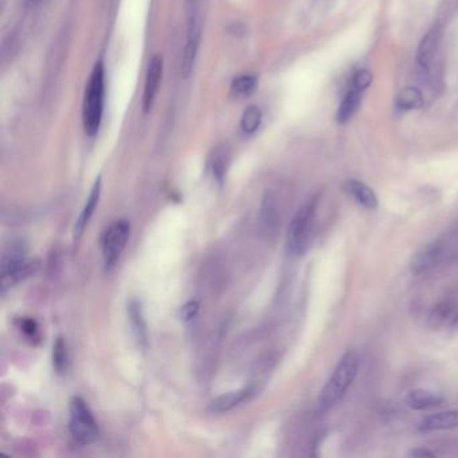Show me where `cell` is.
<instances>
[{"label": "cell", "mask_w": 458, "mask_h": 458, "mask_svg": "<svg viewBox=\"0 0 458 458\" xmlns=\"http://www.w3.org/2000/svg\"><path fill=\"white\" fill-rule=\"evenodd\" d=\"M262 121V112L258 106H249L243 112L241 117V128L245 133H255V130L261 125Z\"/></svg>", "instance_id": "d6986e66"}, {"label": "cell", "mask_w": 458, "mask_h": 458, "mask_svg": "<svg viewBox=\"0 0 458 458\" xmlns=\"http://www.w3.org/2000/svg\"><path fill=\"white\" fill-rule=\"evenodd\" d=\"M255 86H257L255 77L243 74L234 78L231 84V90L235 96H247L255 89Z\"/></svg>", "instance_id": "ffe728a7"}, {"label": "cell", "mask_w": 458, "mask_h": 458, "mask_svg": "<svg viewBox=\"0 0 458 458\" xmlns=\"http://www.w3.org/2000/svg\"><path fill=\"white\" fill-rule=\"evenodd\" d=\"M199 311V304L196 301H190L186 306H181V318L184 320H191L196 316Z\"/></svg>", "instance_id": "603a6c76"}, {"label": "cell", "mask_w": 458, "mask_h": 458, "mask_svg": "<svg viewBox=\"0 0 458 458\" xmlns=\"http://www.w3.org/2000/svg\"><path fill=\"white\" fill-rule=\"evenodd\" d=\"M396 106L403 111H415L423 106V94L418 88L408 86L396 96Z\"/></svg>", "instance_id": "e0dca14e"}, {"label": "cell", "mask_w": 458, "mask_h": 458, "mask_svg": "<svg viewBox=\"0 0 458 458\" xmlns=\"http://www.w3.org/2000/svg\"><path fill=\"white\" fill-rule=\"evenodd\" d=\"M360 357L355 351H348L339 360L331 378L323 387L318 396V411H328L343 399L352 383L357 379Z\"/></svg>", "instance_id": "6da1fadb"}, {"label": "cell", "mask_w": 458, "mask_h": 458, "mask_svg": "<svg viewBox=\"0 0 458 458\" xmlns=\"http://www.w3.org/2000/svg\"><path fill=\"white\" fill-rule=\"evenodd\" d=\"M458 255V231H450L428 245L413 261L411 269L420 274L445 264Z\"/></svg>", "instance_id": "277c9868"}, {"label": "cell", "mask_w": 458, "mask_h": 458, "mask_svg": "<svg viewBox=\"0 0 458 458\" xmlns=\"http://www.w3.org/2000/svg\"><path fill=\"white\" fill-rule=\"evenodd\" d=\"M70 433L79 445H90L99 438V425L88 403L76 396L70 402Z\"/></svg>", "instance_id": "5b68a950"}, {"label": "cell", "mask_w": 458, "mask_h": 458, "mask_svg": "<svg viewBox=\"0 0 458 458\" xmlns=\"http://www.w3.org/2000/svg\"><path fill=\"white\" fill-rule=\"evenodd\" d=\"M371 84H372V73L367 69L359 70L357 74L354 76V82H352L354 89L364 91L367 88H369Z\"/></svg>", "instance_id": "7402d4cb"}, {"label": "cell", "mask_w": 458, "mask_h": 458, "mask_svg": "<svg viewBox=\"0 0 458 458\" xmlns=\"http://www.w3.org/2000/svg\"><path fill=\"white\" fill-rule=\"evenodd\" d=\"M456 428H458V410H447L428 415L418 425V430L422 433L450 430Z\"/></svg>", "instance_id": "8fae6325"}, {"label": "cell", "mask_w": 458, "mask_h": 458, "mask_svg": "<svg viewBox=\"0 0 458 458\" xmlns=\"http://www.w3.org/2000/svg\"><path fill=\"white\" fill-rule=\"evenodd\" d=\"M411 456H414V457H434V456H437V453L426 449V447H420L417 450H413Z\"/></svg>", "instance_id": "d4e9b609"}, {"label": "cell", "mask_w": 458, "mask_h": 458, "mask_svg": "<svg viewBox=\"0 0 458 458\" xmlns=\"http://www.w3.org/2000/svg\"><path fill=\"white\" fill-rule=\"evenodd\" d=\"M130 234V225L125 219L113 222L104 234L102 240V257L106 270L115 267L117 261L123 255Z\"/></svg>", "instance_id": "52a82bcc"}, {"label": "cell", "mask_w": 458, "mask_h": 458, "mask_svg": "<svg viewBox=\"0 0 458 458\" xmlns=\"http://www.w3.org/2000/svg\"><path fill=\"white\" fill-rule=\"evenodd\" d=\"M344 190L357 204L363 206L364 208L375 210L378 207V196L366 183L357 179H351L345 181Z\"/></svg>", "instance_id": "7c38bea8"}, {"label": "cell", "mask_w": 458, "mask_h": 458, "mask_svg": "<svg viewBox=\"0 0 458 458\" xmlns=\"http://www.w3.org/2000/svg\"><path fill=\"white\" fill-rule=\"evenodd\" d=\"M30 272V264L26 258V246L22 242L10 245L1 257V289L13 288Z\"/></svg>", "instance_id": "8992f818"}, {"label": "cell", "mask_w": 458, "mask_h": 458, "mask_svg": "<svg viewBox=\"0 0 458 458\" xmlns=\"http://www.w3.org/2000/svg\"><path fill=\"white\" fill-rule=\"evenodd\" d=\"M52 351H54L52 352L54 369H57L60 374H62L67 366V350H66V343L61 337L57 339Z\"/></svg>", "instance_id": "44dd1931"}, {"label": "cell", "mask_w": 458, "mask_h": 458, "mask_svg": "<svg viewBox=\"0 0 458 458\" xmlns=\"http://www.w3.org/2000/svg\"><path fill=\"white\" fill-rule=\"evenodd\" d=\"M100 195H101V179H97V181L94 183V186H93V189L90 191L86 204L82 208L81 216H79L78 220L76 222V228H74V238L76 240H79L84 230L86 229V226L89 225L90 219L93 217L94 210H96L99 201H100Z\"/></svg>", "instance_id": "9a60e30c"}, {"label": "cell", "mask_w": 458, "mask_h": 458, "mask_svg": "<svg viewBox=\"0 0 458 458\" xmlns=\"http://www.w3.org/2000/svg\"><path fill=\"white\" fill-rule=\"evenodd\" d=\"M360 104H362V91L357 89L348 91L337 109L336 121L339 124H347L359 111Z\"/></svg>", "instance_id": "2e32d148"}, {"label": "cell", "mask_w": 458, "mask_h": 458, "mask_svg": "<svg viewBox=\"0 0 458 458\" xmlns=\"http://www.w3.org/2000/svg\"><path fill=\"white\" fill-rule=\"evenodd\" d=\"M444 396L442 395L437 394L430 390H425V389H417L413 390L406 395L405 402L408 408L415 410V411H423V410H429V408H438L444 403Z\"/></svg>", "instance_id": "5bb4252c"}, {"label": "cell", "mask_w": 458, "mask_h": 458, "mask_svg": "<svg viewBox=\"0 0 458 458\" xmlns=\"http://www.w3.org/2000/svg\"><path fill=\"white\" fill-rule=\"evenodd\" d=\"M22 331L25 332L26 335H28L30 337H35L37 336V333H38V330H37V325H35V323L34 321H31V320H25L23 323H22Z\"/></svg>", "instance_id": "cb8c5ba5"}, {"label": "cell", "mask_w": 458, "mask_h": 458, "mask_svg": "<svg viewBox=\"0 0 458 458\" xmlns=\"http://www.w3.org/2000/svg\"><path fill=\"white\" fill-rule=\"evenodd\" d=\"M129 318L132 323V328L136 335V339L141 343H147V324L143 318L141 306L139 303L132 301L129 304Z\"/></svg>", "instance_id": "ac0fdd59"}, {"label": "cell", "mask_w": 458, "mask_h": 458, "mask_svg": "<svg viewBox=\"0 0 458 458\" xmlns=\"http://www.w3.org/2000/svg\"><path fill=\"white\" fill-rule=\"evenodd\" d=\"M30 4H37V3H39L40 0H27Z\"/></svg>", "instance_id": "484cf974"}, {"label": "cell", "mask_w": 458, "mask_h": 458, "mask_svg": "<svg viewBox=\"0 0 458 458\" xmlns=\"http://www.w3.org/2000/svg\"><path fill=\"white\" fill-rule=\"evenodd\" d=\"M162 77H163V60L160 55H153L152 60L148 65L145 84H144V93H143L144 112H150V109L152 108L153 102L159 91Z\"/></svg>", "instance_id": "9c48e42d"}, {"label": "cell", "mask_w": 458, "mask_h": 458, "mask_svg": "<svg viewBox=\"0 0 458 458\" xmlns=\"http://www.w3.org/2000/svg\"><path fill=\"white\" fill-rule=\"evenodd\" d=\"M318 204V196H313L293 216L286 233V249L289 255H303L308 250L313 235Z\"/></svg>", "instance_id": "7a4b0ae2"}, {"label": "cell", "mask_w": 458, "mask_h": 458, "mask_svg": "<svg viewBox=\"0 0 458 458\" xmlns=\"http://www.w3.org/2000/svg\"><path fill=\"white\" fill-rule=\"evenodd\" d=\"M202 39V18L199 10L189 11V26H187V38L181 58V76L189 78L194 70L196 55L201 48Z\"/></svg>", "instance_id": "ba28073f"}, {"label": "cell", "mask_w": 458, "mask_h": 458, "mask_svg": "<svg viewBox=\"0 0 458 458\" xmlns=\"http://www.w3.org/2000/svg\"><path fill=\"white\" fill-rule=\"evenodd\" d=\"M250 396H252L250 389H241V390L230 391V393L219 395L216 399H213L208 405V410L216 414H223V413L231 411L233 408H238Z\"/></svg>", "instance_id": "4fadbf2b"}, {"label": "cell", "mask_w": 458, "mask_h": 458, "mask_svg": "<svg viewBox=\"0 0 458 458\" xmlns=\"http://www.w3.org/2000/svg\"><path fill=\"white\" fill-rule=\"evenodd\" d=\"M441 38H442V28L440 26H433L420 40L418 51H417V62L422 69L428 70L433 64Z\"/></svg>", "instance_id": "30bf717a"}, {"label": "cell", "mask_w": 458, "mask_h": 458, "mask_svg": "<svg viewBox=\"0 0 458 458\" xmlns=\"http://www.w3.org/2000/svg\"><path fill=\"white\" fill-rule=\"evenodd\" d=\"M104 101H105V73L101 62L96 64L89 82L85 90L84 100V129L86 135L94 136L97 135L101 125L102 115H104Z\"/></svg>", "instance_id": "3957f363"}]
</instances>
